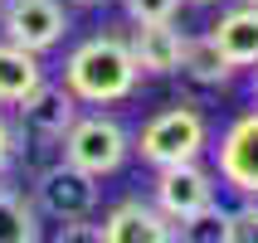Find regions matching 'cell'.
Wrapping results in <instances>:
<instances>
[{
  "label": "cell",
  "mask_w": 258,
  "mask_h": 243,
  "mask_svg": "<svg viewBox=\"0 0 258 243\" xmlns=\"http://www.w3.org/2000/svg\"><path fill=\"white\" fill-rule=\"evenodd\" d=\"M78 107H83V102L69 93L63 78H58V83L44 78V83L20 102V136H34V141H63V131L73 127Z\"/></svg>",
  "instance_id": "9c48e42d"
},
{
  "label": "cell",
  "mask_w": 258,
  "mask_h": 243,
  "mask_svg": "<svg viewBox=\"0 0 258 243\" xmlns=\"http://www.w3.org/2000/svg\"><path fill=\"white\" fill-rule=\"evenodd\" d=\"M185 0H122V15L132 25H151V20H175Z\"/></svg>",
  "instance_id": "2e32d148"
},
{
  "label": "cell",
  "mask_w": 258,
  "mask_h": 243,
  "mask_svg": "<svg viewBox=\"0 0 258 243\" xmlns=\"http://www.w3.org/2000/svg\"><path fill=\"white\" fill-rule=\"evenodd\" d=\"M15 151H20V131L10 127V117L0 112V175L10 171V160H15Z\"/></svg>",
  "instance_id": "ac0fdd59"
},
{
  "label": "cell",
  "mask_w": 258,
  "mask_h": 243,
  "mask_svg": "<svg viewBox=\"0 0 258 243\" xmlns=\"http://www.w3.org/2000/svg\"><path fill=\"white\" fill-rule=\"evenodd\" d=\"M151 200L175 229L190 224L195 214H205L210 204H219L215 195V171H205L200 160H180V166H161L151 180Z\"/></svg>",
  "instance_id": "5b68a950"
},
{
  "label": "cell",
  "mask_w": 258,
  "mask_h": 243,
  "mask_svg": "<svg viewBox=\"0 0 258 243\" xmlns=\"http://www.w3.org/2000/svg\"><path fill=\"white\" fill-rule=\"evenodd\" d=\"M63 83L83 107H112L142 88V68L122 34H88L63 58Z\"/></svg>",
  "instance_id": "6da1fadb"
},
{
  "label": "cell",
  "mask_w": 258,
  "mask_h": 243,
  "mask_svg": "<svg viewBox=\"0 0 258 243\" xmlns=\"http://www.w3.org/2000/svg\"><path fill=\"white\" fill-rule=\"evenodd\" d=\"M132 151L161 171V166H180V160H200L210 151V122L195 102H171L132 136Z\"/></svg>",
  "instance_id": "7a4b0ae2"
},
{
  "label": "cell",
  "mask_w": 258,
  "mask_h": 243,
  "mask_svg": "<svg viewBox=\"0 0 258 243\" xmlns=\"http://www.w3.org/2000/svg\"><path fill=\"white\" fill-rule=\"evenodd\" d=\"M34 204L49 219H93L98 214V175H88L83 166L58 156L54 166H44L34 175Z\"/></svg>",
  "instance_id": "277c9868"
},
{
  "label": "cell",
  "mask_w": 258,
  "mask_h": 243,
  "mask_svg": "<svg viewBox=\"0 0 258 243\" xmlns=\"http://www.w3.org/2000/svg\"><path fill=\"white\" fill-rule=\"evenodd\" d=\"M234 63L224 58V49H219L215 39H210V29L205 34H185V49H180V68H175V78L190 88H200V93H219V88L234 83Z\"/></svg>",
  "instance_id": "8fae6325"
},
{
  "label": "cell",
  "mask_w": 258,
  "mask_h": 243,
  "mask_svg": "<svg viewBox=\"0 0 258 243\" xmlns=\"http://www.w3.org/2000/svg\"><path fill=\"white\" fill-rule=\"evenodd\" d=\"M229 243H258V200L229 209Z\"/></svg>",
  "instance_id": "e0dca14e"
},
{
  "label": "cell",
  "mask_w": 258,
  "mask_h": 243,
  "mask_svg": "<svg viewBox=\"0 0 258 243\" xmlns=\"http://www.w3.org/2000/svg\"><path fill=\"white\" fill-rule=\"evenodd\" d=\"M44 78H49L44 73V54H34V49L0 34V107H20Z\"/></svg>",
  "instance_id": "4fadbf2b"
},
{
  "label": "cell",
  "mask_w": 258,
  "mask_h": 243,
  "mask_svg": "<svg viewBox=\"0 0 258 243\" xmlns=\"http://www.w3.org/2000/svg\"><path fill=\"white\" fill-rule=\"evenodd\" d=\"M39 238V214L25 200V190H15L0 175V243H34Z\"/></svg>",
  "instance_id": "5bb4252c"
},
{
  "label": "cell",
  "mask_w": 258,
  "mask_h": 243,
  "mask_svg": "<svg viewBox=\"0 0 258 243\" xmlns=\"http://www.w3.org/2000/svg\"><path fill=\"white\" fill-rule=\"evenodd\" d=\"M253 102H258V68H253Z\"/></svg>",
  "instance_id": "44dd1931"
},
{
  "label": "cell",
  "mask_w": 258,
  "mask_h": 243,
  "mask_svg": "<svg viewBox=\"0 0 258 243\" xmlns=\"http://www.w3.org/2000/svg\"><path fill=\"white\" fill-rule=\"evenodd\" d=\"M58 151H63V160L83 166L88 175L107 180V175H117L122 166H127V156H132V131L122 127L112 112H78V117H73V127L63 131Z\"/></svg>",
  "instance_id": "3957f363"
},
{
  "label": "cell",
  "mask_w": 258,
  "mask_h": 243,
  "mask_svg": "<svg viewBox=\"0 0 258 243\" xmlns=\"http://www.w3.org/2000/svg\"><path fill=\"white\" fill-rule=\"evenodd\" d=\"M215 180L244 200H258V107L239 112L224 127V136L215 146Z\"/></svg>",
  "instance_id": "8992f818"
},
{
  "label": "cell",
  "mask_w": 258,
  "mask_h": 243,
  "mask_svg": "<svg viewBox=\"0 0 258 243\" xmlns=\"http://www.w3.org/2000/svg\"><path fill=\"white\" fill-rule=\"evenodd\" d=\"M93 238H102V243H175L180 229L156 209V200H122L102 214Z\"/></svg>",
  "instance_id": "ba28073f"
},
{
  "label": "cell",
  "mask_w": 258,
  "mask_h": 243,
  "mask_svg": "<svg viewBox=\"0 0 258 243\" xmlns=\"http://www.w3.org/2000/svg\"><path fill=\"white\" fill-rule=\"evenodd\" d=\"M127 44H132V58H137L142 78H175V68H180V49H185V34L175 29V20L132 25Z\"/></svg>",
  "instance_id": "30bf717a"
},
{
  "label": "cell",
  "mask_w": 258,
  "mask_h": 243,
  "mask_svg": "<svg viewBox=\"0 0 258 243\" xmlns=\"http://www.w3.org/2000/svg\"><path fill=\"white\" fill-rule=\"evenodd\" d=\"M0 34L34 54H49L69 34V10L63 0H0Z\"/></svg>",
  "instance_id": "52a82bcc"
},
{
  "label": "cell",
  "mask_w": 258,
  "mask_h": 243,
  "mask_svg": "<svg viewBox=\"0 0 258 243\" xmlns=\"http://www.w3.org/2000/svg\"><path fill=\"white\" fill-rule=\"evenodd\" d=\"M63 5H73V10H102L107 0H63Z\"/></svg>",
  "instance_id": "d6986e66"
},
{
  "label": "cell",
  "mask_w": 258,
  "mask_h": 243,
  "mask_svg": "<svg viewBox=\"0 0 258 243\" xmlns=\"http://www.w3.org/2000/svg\"><path fill=\"white\" fill-rule=\"evenodd\" d=\"M180 238H190V243H229V209L210 204L205 214H195L190 224H180Z\"/></svg>",
  "instance_id": "9a60e30c"
},
{
  "label": "cell",
  "mask_w": 258,
  "mask_h": 243,
  "mask_svg": "<svg viewBox=\"0 0 258 243\" xmlns=\"http://www.w3.org/2000/svg\"><path fill=\"white\" fill-rule=\"evenodd\" d=\"M210 39L224 49L234 68H258V5L239 0L229 10H219V20L210 25Z\"/></svg>",
  "instance_id": "7c38bea8"
},
{
  "label": "cell",
  "mask_w": 258,
  "mask_h": 243,
  "mask_svg": "<svg viewBox=\"0 0 258 243\" xmlns=\"http://www.w3.org/2000/svg\"><path fill=\"white\" fill-rule=\"evenodd\" d=\"M248 5H258V0H248Z\"/></svg>",
  "instance_id": "7402d4cb"
},
{
  "label": "cell",
  "mask_w": 258,
  "mask_h": 243,
  "mask_svg": "<svg viewBox=\"0 0 258 243\" xmlns=\"http://www.w3.org/2000/svg\"><path fill=\"white\" fill-rule=\"evenodd\" d=\"M185 5H200V10H210V5H219V0H185Z\"/></svg>",
  "instance_id": "ffe728a7"
}]
</instances>
